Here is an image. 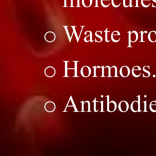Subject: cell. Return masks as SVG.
<instances>
[{"instance_id": "6da1fadb", "label": "cell", "mask_w": 156, "mask_h": 156, "mask_svg": "<svg viewBox=\"0 0 156 156\" xmlns=\"http://www.w3.org/2000/svg\"><path fill=\"white\" fill-rule=\"evenodd\" d=\"M118 108L121 112H126L129 109V104L127 102L122 101L119 102L118 105Z\"/></svg>"}, {"instance_id": "7a4b0ae2", "label": "cell", "mask_w": 156, "mask_h": 156, "mask_svg": "<svg viewBox=\"0 0 156 156\" xmlns=\"http://www.w3.org/2000/svg\"><path fill=\"white\" fill-rule=\"evenodd\" d=\"M80 73L83 77H87L91 74V69L88 66H84L80 70Z\"/></svg>"}, {"instance_id": "3957f363", "label": "cell", "mask_w": 156, "mask_h": 156, "mask_svg": "<svg viewBox=\"0 0 156 156\" xmlns=\"http://www.w3.org/2000/svg\"><path fill=\"white\" fill-rule=\"evenodd\" d=\"M130 74V69L127 66H123L120 69V74L123 77H127Z\"/></svg>"}, {"instance_id": "277c9868", "label": "cell", "mask_w": 156, "mask_h": 156, "mask_svg": "<svg viewBox=\"0 0 156 156\" xmlns=\"http://www.w3.org/2000/svg\"><path fill=\"white\" fill-rule=\"evenodd\" d=\"M45 110L48 112H52L55 110V105L52 102H48L44 105Z\"/></svg>"}, {"instance_id": "5b68a950", "label": "cell", "mask_w": 156, "mask_h": 156, "mask_svg": "<svg viewBox=\"0 0 156 156\" xmlns=\"http://www.w3.org/2000/svg\"><path fill=\"white\" fill-rule=\"evenodd\" d=\"M119 36H120V33L118 31H114L112 32L111 35V39L114 42H118L120 40Z\"/></svg>"}, {"instance_id": "8992f818", "label": "cell", "mask_w": 156, "mask_h": 156, "mask_svg": "<svg viewBox=\"0 0 156 156\" xmlns=\"http://www.w3.org/2000/svg\"><path fill=\"white\" fill-rule=\"evenodd\" d=\"M55 36L54 33L52 32H48L46 35H45V39L46 41H49V42H51L55 40Z\"/></svg>"}, {"instance_id": "52a82bcc", "label": "cell", "mask_w": 156, "mask_h": 156, "mask_svg": "<svg viewBox=\"0 0 156 156\" xmlns=\"http://www.w3.org/2000/svg\"><path fill=\"white\" fill-rule=\"evenodd\" d=\"M116 108V104L115 101H111L110 103L108 104L107 110L110 112H114Z\"/></svg>"}, {"instance_id": "ba28073f", "label": "cell", "mask_w": 156, "mask_h": 156, "mask_svg": "<svg viewBox=\"0 0 156 156\" xmlns=\"http://www.w3.org/2000/svg\"><path fill=\"white\" fill-rule=\"evenodd\" d=\"M148 39L151 42H155L156 41V32L155 31H151L148 34Z\"/></svg>"}, {"instance_id": "9c48e42d", "label": "cell", "mask_w": 156, "mask_h": 156, "mask_svg": "<svg viewBox=\"0 0 156 156\" xmlns=\"http://www.w3.org/2000/svg\"><path fill=\"white\" fill-rule=\"evenodd\" d=\"M130 108H131L132 111L133 112H138L139 110V104H138V101H135L132 102V103L131 104V105H130Z\"/></svg>"}, {"instance_id": "30bf717a", "label": "cell", "mask_w": 156, "mask_h": 156, "mask_svg": "<svg viewBox=\"0 0 156 156\" xmlns=\"http://www.w3.org/2000/svg\"><path fill=\"white\" fill-rule=\"evenodd\" d=\"M138 34L135 31L132 32V33L129 35V39L131 42H135L138 39Z\"/></svg>"}, {"instance_id": "8fae6325", "label": "cell", "mask_w": 156, "mask_h": 156, "mask_svg": "<svg viewBox=\"0 0 156 156\" xmlns=\"http://www.w3.org/2000/svg\"><path fill=\"white\" fill-rule=\"evenodd\" d=\"M82 4L85 7H89L92 4V0H82Z\"/></svg>"}, {"instance_id": "7c38bea8", "label": "cell", "mask_w": 156, "mask_h": 156, "mask_svg": "<svg viewBox=\"0 0 156 156\" xmlns=\"http://www.w3.org/2000/svg\"><path fill=\"white\" fill-rule=\"evenodd\" d=\"M110 3V0H101V4L104 7H107Z\"/></svg>"}, {"instance_id": "4fadbf2b", "label": "cell", "mask_w": 156, "mask_h": 156, "mask_svg": "<svg viewBox=\"0 0 156 156\" xmlns=\"http://www.w3.org/2000/svg\"><path fill=\"white\" fill-rule=\"evenodd\" d=\"M112 4L115 7H118L121 4V0H112Z\"/></svg>"}, {"instance_id": "5bb4252c", "label": "cell", "mask_w": 156, "mask_h": 156, "mask_svg": "<svg viewBox=\"0 0 156 156\" xmlns=\"http://www.w3.org/2000/svg\"><path fill=\"white\" fill-rule=\"evenodd\" d=\"M141 4L144 7H149L150 5V0H141Z\"/></svg>"}, {"instance_id": "9a60e30c", "label": "cell", "mask_w": 156, "mask_h": 156, "mask_svg": "<svg viewBox=\"0 0 156 156\" xmlns=\"http://www.w3.org/2000/svg\"><path fill=\"white\" fill-rule=\"evenodd\" d=\"M152 1H153L155 3V4H153V5H152V7H156V0H152Z\"/></svg>"}]
</instances>
